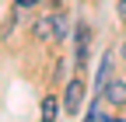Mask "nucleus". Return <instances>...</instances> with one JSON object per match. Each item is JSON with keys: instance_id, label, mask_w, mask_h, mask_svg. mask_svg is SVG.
Wrapping results in <instances>:
<instances>
[{"instance_id": "20e7f679", "label": "nucleus", "mask_w": 126, "mask_h": 122, "mask_svg": "<svg viewBox=\"0 0 126 122\" xmlns=\"http://www.w3.org/2000/svg\"><path fill=\"white\" fill-rule=\"evenodd\" d=\"M88 35H91V28L88 24H77V70L88 66Z\"/></svg>"}, {"instance_id": "6e6552de", "label": "nucleus", "mask_w": 126, "mask_h": 122, "mask_svg": "<svg viewBox=\"0 0 126 122\" xmlns=\"http://www.w3.org/2000/svg\"><path fill=\"white\" fill-rule=\"evenodd\" d=\"M119 18L126 21V0H119Z\"/></svg>"}, {"instance_id": "7ed1b4c3", "label": "nucleus", "mask_w": 126, "mask_h": 122, "mask_svg": "<svg viewBox=\"0 0 126 122\" xmlns=\"http://www.w3.org/2000/svg\"><path fill=\"white\" fill-rule=\"evenodd\" d=\"M102 98L109 105H116V108H123V105H126V80H109L102 87Z\"/></svg>"}, {"instance_id": "39448f33", "label": "nucleus", "mask_w": 126, "mask_h": 122, "mask_svg": "<svg viewBox=\"0 0 126 122\" xmlns=\"http://www.w3.org/2000/svg\"><path fill=\"white\" fill-rule=\"evenodd\" d=\"M112 59H116V56H112V49H109V52L102 56V63H98V77H94V91H102V87L109 84V73H112Z\"/></svg>"}, {"instance_id": "f03ea898", "label": "nucleus", "mask_w": 126, "mask_h": 122, "mask_svg": "<svg viewBox=\"0 0 126 122\" xmlns=\"http://www.w3.org/2000/svg\"><path fill=\"white\" fill-rule=\"evenodd\" d=\"M81 98H84V84L81 80H70L67 91H63V112H67V115H77V112H81Z\"/></svg>"}, {"instance_id": "423d86ee", "label": "nucleus", "mask_w": 126, "mask_h": 122, "mask_svg": "<svg viewBox=\"0 0 126 122\" xmlns=\"http://www.w3.org/2000/svg\"><path fill=\"white\" fill-rule=\"evenodd\" d=\"M42 115H46V119H56V101H53V98L42 101Z\"/></svg>"}, {"instance_id": "0eeeda50", "label": "nucleus", "mask_w": 126, "mask_h": 122, "mask_svg": "<svg viewBox=\"0 0 126 122\" xmlns=\"http://www.w3.org/2000/svg\"><path fill=\"white\" fill-rule=\"evenodd\" d=\"M14 4H18V7H35L39 0H14Z\"/></svg>"}, {"instance_id": "f257e3e1", "label": "nucleus", "mask_w": 126, "mask_h": 122, "mask_svg": "<svg viewBox=\"0 0 126 122\" xmlns=\"http://www.w3.org/2000/svg\"><path fill=\"white\" fill-rule=\"evenodd\" d=\"M67 18L63 14H46V18H39L35 21V35L39 38H46V42H56V38H63L67 35Z\"/></svg>"}]
</instances>
